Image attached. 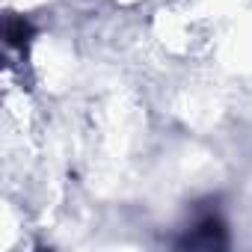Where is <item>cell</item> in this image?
<instances>
[{"label": "cell", "mask_w": 252, "mask_h": 252, "mask_svg": "<svg viewBox=\"0 0 252 252\" xmlns=\"http://www.w3.org/2000/svg\"><path fill=\"white\" fill-rule=\"evenodd\" d=\"M222 243H225V240H222V225H220V220H214V217L202 220V222L196 225V234H193V237H187V246L217 249V246H222Z\"/></svg>", "instance_id": "6da1fadb"}]
</instances>
